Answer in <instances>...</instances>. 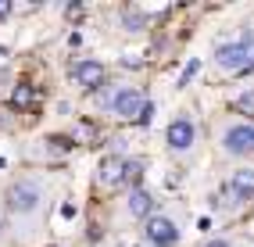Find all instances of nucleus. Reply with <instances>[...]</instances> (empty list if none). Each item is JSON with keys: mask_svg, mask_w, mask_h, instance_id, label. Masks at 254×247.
<instances>
[{"mask_svg": "<svg viewBox=\"0 0 254 247\" xmlns=\"http://www.w3.org/2000/svg\"><path fill=\"white\" fill-rule=\"evenodd\" d=\"M47 201V190L40 179H18V183L7 186V208L14 215H36Z\"/></svg>", "mask_w": 254, "mask_h": 247, "instance_id": "1", "label": "nucleus"}, {"mask_svg": "<svg viewBox=\"0 0 254 247\" xmlns=\"http://www.w3.org/2000/svg\"><path fill=\"white\" fill-rule=\"evenodd\" d=\"M254 61V32H247L244 40H233V43H218L215 47V64L222 72H247Z\"/></svg>", "mask_w": 254, "mask_h": 247, "instance_id": "2", "label": "nucleus"}, {"mask_svg": "<svg viewBox=\"0 0 254 247\" xmlns=\"http://www.w3.org/2000/svg\"><path fill=\"white\" fill-rule=\"evenodd\" d=\"M100 108H108L118 119H140L147 101H143V93L136 86H115L111 93H100Z\"/></svg>", "mask_w": 254, "mask_h": 247, "instance_id": "3", "label": "nucleus"}, {"mask_svg": "<svg viewBox=\"0 0 254 247\" xmlns=\"http://www.w3.org/2000/svg\"><path fill=\"white\" fill-rule=\"evenodd\" d=\"M222 151L226 154H251L254 151V125L251 122H233L222 129Z\"/></svg>", "mask_w": 254, "mask_h": 247, "instance_id": "4", "label": "nucleus"}, {"mask_svg": "<svg viewBox=\"0 0 254 247\" xmlns=\"http://www.w3.org/2000/svg\"><path fill=\"white\" fill-rule=\"evenodd\" d=\"M143 233H147L150 244H158V247H172V244H179V226L168 219V215H150L147 226H143Z\"/></svg>", "mask_w": 254, "mask_h": 247, "instance_id": "5", "label": "nucleus"}, {"mask_svg": "<svg viewBox=\"0 0 254 247\" xmlns=\"http://www.w3.org/2000/svg\"><path fill=\"white\" fill-rule=\"evenodd\" d=\"M165 140H168V147H172L176 154H183V151H190V147H193L197 129H193V122H190V119H172V122H168Z\"/></svg>", "mask_w": 254, "mask_h": 247, "instance_id": "6", "label": "nucleus"}, {"mask_svg": "<svg viewBox=\"0 0 254 247\" xmlns=\"http://www.w3.org/2000/svg\"><path fill=\"white\" fill-rule=\"evenodd\" d=\"M104 64L100 61H75L72 64V79L79 82V86H86V90H97L100 82H104Z\"/></svg>", "mask_w": 254, "mask_h": 247, "instance_id": "7", "label": "nucleus"}, {"mask_svg": "<svg viewBox=\"0 0 254 247\" xmlns=\"http://www.w3.org/2000/svg\"><path fill=\"white\" fill-rule=\"evenodd\" d=\"M126 165L129 161H122V158H104V161H100V172H97L100 186H108V190L122 186L126 183Z\"/></svg>", "mask_w": 254, "mask_h": 247, "instance_id": "8", "label": "nucleus"}, {"mask_svg": "<svg viewBox=\"0 0 254 247\" xmlns=\"http://www.w3.org/2000/svg\"><path fill=\"white\" fill-rule=\"evenodd\" d=\"M226 190L236 197V201H251V197H254V169H236L229 176Z\"/></svg>", "mask_w": 254, "mask_h": 247, "instance_id": "9", "label": "nucleus"}, {"mask_svg": "<svg viewBox=\"0 0 254 247\" xmlns=\"http://www.w3.org/2000/svg\"><path fill=\"white\" fill-rule=\"evenodd\" d=\"M129 215H136V219H150V208H154V197H150L143 186H136V190H132L129 193Z\"/></svg>", "mask_w": 254, "mask_h": 247, "instance_id": "10", "label": "nucleus"}, {"mask_svg": "<svg viewBox=\"0 0 254 247\" xmlns=\"http://www.w3.org/2000/svg\"><path fill=\"white\" fill-rule=\"evenodd\" d=\"M140 176H143V165H140V161H129V165H126V183H129L132 190H136Z\"/></svg>", "mask_w": 254, "mask_h": 247, "instance_id": "11", "label": "nucleus"}, {"mask_svg": "<svg viewBox=\"0 0 254 247\" xmlns=\"http://www.w3.org/2000/svg\"><path fill=\"white\" fill-rule=\"evenodd\" d=\"M122 25H126L129 32H136V29L143 25V14H140V11H126V14H122Z\"/></svg>", "mask_w": 254, "mask_h": 247, "instance_id": "12", "label": "nucleus"}, {"mask_svg": "<svg viewBox=\"0 0 254 247\" xmlns=\"http://www.w3.org/2000/svg\"><path fill=\"white\" fill-rule=\"evenodd\" d=\"M197 68H200V61H190V64H186L183 75H179V86H186V82H190V79L197 75Z\"/></svg>", "mask_w": 254, "mask_h": 247, "instance_id": "13", "label": "nucleus"}, {"mask_svg": "<svg viewBox=\"0 0 254 247\" xmlns=\"http://www.w3.org/2000/svg\"><path fill=\"white\" fill-rule=\"evenodd\" d=\"M11 101L18 104V108H25V104L32 101V90H25V86H22V90H14V97H11Z\"/></svg>", "mask_w": 254, "mask_h": 247, "instance_id": "14", "label": "nucleus"}, {"mask_svg": "<svg viewBox=\"0 0 254 247\" xmlns=\"http://www.w3.org/2000/svg\"><path fill=\"white\" fill-rule=\"evenodd\" d=\"M236 104H240L244 111H251V108H254V93H244V97H240V101H236Z\"/></svg>", "mask_w": 254, "mask_h": 247, "instance_id": "15", "label": "nucleus"}, {"mask_svg": "<svg viewBox=\"0 0 254 247\" xmlns=\"http://www.w3.org/2000/svg\"><path fill=\"white\" fill-rule=\"evenodd\" d=\"M7 14H11V4H7V0H0V22H4Z\"/></svg>", "mask_w": 254, "mask_h": 247, "instance_id": "16", "label": "nucleus"}, {"mask_svg": "<svg viewBox=\"0 0 254 247\" xmlns=\"http://www.w3.org/2000/svg\"><path fill=\"white\" fill-rule=\"evenodd\" d=\"M208 247H229V244H226V240H211Z\"/></svg>", "mask_w": 254, "mask_h": 247, "instance_id": "17", "label": "nucleus"}]
</instances>
